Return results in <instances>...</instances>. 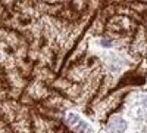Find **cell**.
I'll list each match as a JSON object with an SVG mask.
<instances>
[{"mask_svg":"<svg viewBox=\"0 0 147 133\" xmlns=\"http://www.w3.org/2000/svg\"><path fill=\"white\" fill-rule=\"evenodd\" d=\"M65 121L68 126H71L75 132L78 133H93L94 129L93 126L87 121V120H84L78 113H74V111H69L65 117Z\"/></svg>","mask_w":147,"mask_h":133,"instance_id":"1","label":"cell"},{"mask_svg":"<svg viewBox=\"0 0 147 133\" xmlns=\"http://www.w3.org/2000/svg\"><path fill=\"white\" fill-rule=\"evenodd\" d=\"M110 129H112L113 132L116 133H124L127 130V121L124 118H121V117H116V118H112L110 120V123H109Z\"/></svg>","mask_w":147,"mask_h":133,"instance_id":"2","label":"cell"},{"mask_svg":"<svg viewBox=\"0 0 147 133\" xmlns=\"http://www.w3.org/2000/svg\"><path fill=\"white\" fill-rule=\"evenodd\" d=\"M96 43L99 44L100 47H105V49H109V47H112V42H110L109 39H99V40H96Z\"/></svg>","mask_w":147,"mask_h":133,"instance_id":"3","label":"cell"},{"mask_svg":"<svg viewBox=\"0 0 147 133\" xmlns=\"http://www.w3.org/2000/svg\"><path fill=\"white\" fill-rule=\"evenodd\" d=\"M141 102H143V105H144V106L147 108V96H144V98L141 99Z\"/></svg>","mask_w":147,"mask_h":133,"instance_id":"4","label":"cell"},{"mask_svg":"<svg viewBox=\"0 0 147 133\" xmlns=\"http://www.w3.org/2000/svg\"><path fill=\"white\" fill-rule=\"evenodd\" d=\"M3 56H5V55H3L2 52H0V61H2V59H3Z\"/></svg>","mask_w":147,"mask_h":133,"instance_id":"5","label":"cell"}]
</instances>
